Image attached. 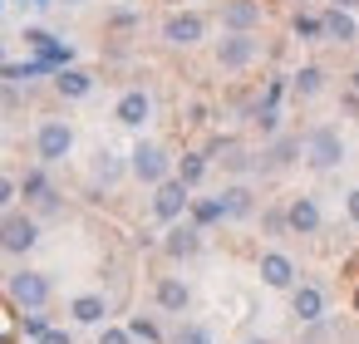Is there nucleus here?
Listing matches in <instances>:
<instances>
[{"label": "nucleus", "mask_w": 359, "mask_h": 344, "mask_svg": "<svg viewBox=\"0 0 359 344\" xmlns=\"http://www.w3.org/2000/svg\"><path fill=\"white\" fill-rule=\"evenodd\" d=\"M290 84H295V94H305V99H310V94H320V89H325V69H320V64H305V69H295V79H290Z\"/></svg>", "instance_id": "24"}, {"label": "nucleus", "mask_w": 359, "mask_h": 344, "mask_svg": "<svg viewBox=\"0 0 359 344\" xmlns=\"http://www.w3.org/2000/svg\"><path fill=\"white\" fill-rule=\"evenodd\" d=\"M290 310H295V319L315 324V319L325 315V290H320V285H295V295H290Z\"/></svg>", "instance_id": "15"}, {"label": "nucleus", "mask_w": 359, "mask_h": 344, "mask_svg": "<svg viewBox=\"0 0 359 344\" xmlns=\"http://www.w3.org/2000/svg\"><path fill=\"white\" fill-rule=\"evenodd\" d=\"M222 207H226V216H251V212H256L251 187H241V182H236V187H226V192H222Z\"/></svg>", "instance_id": "23"}, {"label": "nucleus", "mask_w": 359, "mask_h": 344, "mask_svg": "<svg viewBox=\"0 0 359 344\" xmlns=\"http://www.w3.org/2000/svg\"><path fill=\"white\" fill-rule=\"evenodd\" d=\"M222 25L226 30H256L261 25V6H256V0H226V6H222Z\"/></svg>", "instance_id": "16"}, {"label": "nucleus", "mask_w": 359, "mask_h": 344, "mask_svg": "<svg viewBox=\"0 0 359 344\" xmlns=\"http://www.w3.org/2000/svg\"><path fill=\"white\" fill-rule=\"evenodd\" d=\"M163 251H168L172 261H187V256H197V251H202V226L177 216V221L168 226V236H163Z\"/></svg>", "instance_id": "8"}, {"label": "nucleus", "mask_w": 359, "mask_h": 344, "mask_svg": "<svg viewBox=\"0 0 359 344\" xmlns=\"http://www.w3.org/2000/svg\"><path fill=\"white\" fill-rule=\"evenodd\" d=\"M99 344H133V329H104Z\"/></svg>", "instance_id": "31"}, {"label": "nucleus", "mask_w": 359, "mask_h": 344, "mask_svg": "<svg viewBox=\"0 0 359 344\" xmlns=\"http://www.w3.org/2000/svg\"><path fill=\"white\" fill-rule=\"evenodd\" d=\"M256 40H251V30H226V40L217 45V64L222 69H246L251 60H256Z\"/></svg>", "instance_id": "7"}, {"label": "nucleus", "mask_w": 359, "mask_h": 344, "mask_svg": "<svg viewBox=\"0 0 359 344\" xmlns=\"http://www.w3.org/2000/svg\"><path fill=\"white\" fill-rule=\"evenodd\" d=\"M114 118H118L123 128H143V123L153 118V99H148L143 89H128V94L114 104Z\"/></svg>", "instance_id": "10"}, {"label": "nucleus", "mask_w": 359, "mask_h": 344, "mask_svg": "<svg viewBox=\"0 0 359 344\" xmlns=\"http://www.w3.org/2000/svg\"><path fill=\"white\" fill-rule=\"evenodd\" d=\"M305 163H310L315 172H334V167L344 163V138H339V128H310V133H305Z\"/></svg>", "instance_id": "2"}, {"label": "nucleus", "mask_w": 359, "mask_h": 344, "mask_svg": "<svg viewBox=\"0 0 359 344\" xmlns=\"http://www.w3.org/2000/svg\"><path fill=\"white\" fill-rule=\"evenodd\" d=\"M320 20H325V40H334V45H354L359 40V25H354V15L344 6H330Z\"/></svg>", "instance_id": "13"}, {"label": "nucleus", "mask_w": 359, "mask_h": 344, "mask_svg": "<svg viewBox=\"0 0 359 344\" xmlns=\"http://www.w3.org/2000/svg\"><path fill=\"white\" fill-rule=\"evenodd\" d=\"M153 300H158V310H168V315H182V310L192 305V290H187L177 275H163V280L153 285Z\"/></svg>", "instance_id": "12"}, {"label": "nucleus", "mask_w": 359, "mask_h": 344, "mask_svg": "<svg viewBox=\"0 0 359 344\" xmlns=\"http://www.w3.org/2000/svg\"><path fill=\"white\" fill-rule=\"evenodd\" d=\"M74 153V128L65 123V118H45L40 128H35V158L50 167V163H65Z\"/></svg>", "instance_id": "1"}, {"label": "nucleus", "mask_w": 359, "mask_h": 344, "mask_svg": "<svg viewBox=\"0 0 359 344\" xmlns=\"http://www.w3.org/2000/svg\"><path fill=\"white\" fill-rule=\"evenodd\" d=\"M69 315H74V324H104L109 300H104V295H74V300H69Z\"/></svg>", "instance_id": "17"}, {"label": "nucleus", "mask_w": 359, "mask_h": 344, "mask_svg": "<svg viewBox=\"0 0 359 344\" xmlns=\"http://www.w3.org/2000/svg\"><path fill=\"white\" fill-rule=\"evenodd\" d=\"M128 329H133V339H148V344H158V339H163V329H158L153 319H143V315H138V319H133Z\"/></svg>", "instance_id": "29"}, {"label": "nucleus", "mask_w": 359, "mask_h": 344, "mask_svg": "<svg viewBox=\"0 0 359 344\" xmlns=\"http://www.w3.org/2000/svg\"><path fill=\"white\" fill-rule=\"evenodd\" d=\"M222 216H226L222 197H202V202H192V221H197V226H212V221H222Z\"/></svg>", "instance_id": "26"}, {"label": "nucleus", "mask_w": 359, "mask_h": 344, "mask_svg": "<svg viewBox=\"0 0 359 344\" xmlns=\"http://www.w3.org/2000/svg\"><path fill=\"white\" fill-rule=\"evenodd\" d=\"M295 6H305V0H295Z\"/></svg>", "instance_id": "38"}, {"label": "nucleus", "mask_w": 359, "mask_h": 344, "mask_svg": "<svg viewBox=\"0 0 359 344\" xmlns=\"http://www.w3.org/2000/svg\"><path fill=\"white\" fill-rule=\"evenodd\" d=\"M55 89H60L65 99H84V94L94 89V79H89L84 69H60V74H55Z\"/></svg>", "instance_id": "20"}, {"label": "nucleus", "mask_w": 359, "mask_h": 344, "mask_svg": "<svg viewBox=\"0 0 359 344\" xmlns=\"http://www.w3.org/2000/svg\"><path fill=\"white\" fill-rule=\"evenodd\" d=\"M177 177H182L187 187H197V182L207 177V153H182V163H177Z\"/></svg>", "instance_id": "25"}, {"label": "nucleus", "mask_w": 359, "mask_h": 344, "mask_svg": "<svg viewBox=\"0 0 359 344\" xmlns=\"http://www.w3.org/2000/svg\"><path fill=\"white\" fill-rule=\"evenodd\" d=\"M246 344H271V339H246Z\"/></svg>", "instance_id": "36"}, {"label": "nucleus", "mask_w": 359, "mask_h": 344, "mask_svg": "<svg viewBox=\"0 0 359 344\" xmlns=\"http://www.w3.org/2000/svg\"><path fill=\"white\" fill-rule=\"evenodd\" d=\"M45 329H50V319H45L40 310H30V315H25V334H35V339H40Z\"/></svg>", "instance_id": "30"}, {"label": "nucleus", "mask_w": 359, "mask_h": 344, "mask_svg": "<svg viewBox=\"0 0 359 344\" xmlns=\"http://www.w3.org/2000/svg\"><path fill=\"white\" fill-rule=\"evenodd\" d=\"M330 6H344V11H354V6H359V0H330Z\"/></svg>", "instance_id": "35"}, {"label": "nucleus", "mask_w": 359, "mask_h": 344, "mask_svg": "<svg viewBox=\"0 0 359 344\" xmlns=\"http://www.w3.org/2000/svg\"><path fill=\"white\" fill-rule=\"evenodd\" d=\"M40 344H74V339H69L65 329H45V334H40Z\"/></svg>", "instance_id": "33"}, {"label": "nucleus", "mask_w": 359, "mask_h": 344, "mask_svg": "<svg viewBox=\"0 0 359 344\" xmlns=\"http://www.w3.org/2000/svg\"><path fill=\"white\" fill-rule=\"evenodd\" d=\"M344 212H349V221H354V226H359V187H354V192H349V197H344Z\"/></svg>", "instance_id": "34"}, {"label": "nucleus", "mask_w": 359, "mask_h": 344, "mask_svg": "<svg viewBox=\"0 0 359 344\" xmlns=\"http://www.w3.org/2000/svg\"><path fill=\"white\" fill-rule=\"evenodd\" d=\"M168 167H172V158H168L163 143H138V148L128 153V172H133L138 182H148V187H158V182L168 177Z\"/></svg>", "instance_id": "3"}, {"label": "nucleus", "mask_w": 359, "mask_h": 344, "mask_svg": "<svg viewBox=\"0 0 359 344\" xmlns=\"http://www.w3.org/2000/svg\"><path fill=\"white\" fill-rule=\"evenodd\" d=\"M123 167H128V163H123L118 153H109V148H99V153H94V182H104V187H109V182H118V177H123Z\"/></svg>", "instance_id": "21"}, {"label": "nucleus", "mask_w": 359, "mask_h": 344, "mask_svg": "<svg viewBox=\"0 0 359 344\" xmlns=\"http://www.w3.org/2000/svg\"><path fill=\"white\" fill-rule=\"evenodd\" d=\"M187 202H192V197H187V182H182V177H163V182L153 187V216H158V221H177V216L187 212Z\"/></svg>", "instance_id": "6"}, {"label": "nucleus", "mask_w": 359, "mask_h": 344, "mask_svg": "<svg viewBox=\"0 0 359 344\" xmlns=\"http://www.w3.org/2000/svg\"><path fill=\"white\" fill-rule=\"evenodd\" d=\"M354 89H359V69H354Z\"/></svg>", "instance_id": "37"}, {"label": "nucleus", "mask_w": 359, "mask_h": 344, "mask_svg": "<svg viewBox=\"0 0 359 344\" xmlns=\"http://www.w3.org/2000/svg\"><path fill=\"white\" fill-rule=\"evenodd\" d=\"M25 197H30L40 212H60V202H55V187L45 182V172H30V177H25Z\"/></svg>", "instance_id": "22"}, {"label": "nucleus", "mask_w": 359, "mask_h": 344, "mask_svg": "<svg viewBox=\"0 0 359 344\" xmlns=\"http://www.w3.org/2000/svg\"><path fill=\"white\" fill-rule=\"evenodd\" d=\"M202 35H207V20H202V15H192V11H187V15H168V20H163V40H168V45H177V50L197 45Z\"/></svg>", "instance_id": "9"}, {"label": "nucleus", "mask_w": 359, "mask_h": 344, "mask_svg": "<svg viewBox=\"0 0 359 344\" xmlns=\"http://www.w3.org/2000/svg\"><path fill=\"white\" fill-rule=\"evenodd\" d=\"M35 241H40V221L35 216L11 212L6 221H0V251L6 256H25V251H35Z\"/></svg>", "instance_id": "5"}, {"label": "nucleus", "mask_w": 359, "mask_h": 344, "mask_svg": "<svg viewBox=\"0 0 359 344\" xmlns=\"http://www.w3.org/2000/svg\"><path fill=\"white\" fill-rule=\"evenodd\" d=\"M168 344H217V339H212V329H207V324H177Z\"/></svg>", "instance_id": "27"}, {"label": "nucleus", "mask_w": 359, "mask_h": 344, "mask_svg": "<svg viewBox=\"0 0 359 344\" xmlns=\"http://www.w3.org/2000/svg\"><path fill=\"white\" fill-rule=\"evenodd\" d=\"M261 280H266L271 290H290V285H295V266H290V256L266 251V256H261Z\"/></svg>", "instance_id": "14"}, {"label": "nucleus", "mask_w": 359, "mask_h": 344, "mask_svg": "<svg viewBox=\"0 0 359 344\" xmlns=\"http://www.w3.org/2000/svg\"><path fill=\"white\" fill-rule=\"evenodd\" d=\"M6 290H11V300H15L20 310H45V300H50V275H45V270H11Z\"/></svg>", "instance_id": "4"}, {"label": "nucleus", "mask_w": 359, "mask_h": 344, "mask_svg": "<svg viewBox=\"0 0 359 344\" xmlns=\"http://www.w3.org/2000/svg\"><path fill=\"white\" fill-rule=\"evenodd\" d=\"M25 45H30V50H40L50 64H65V60H69V45H60L50 30H25Z\"/></svg>", "instance_id": "18"}, {"label": "nucleus", "mask_w": 359, "mask_h": 344, "mask_svg": "<svg viewBox=\"0 0 359 344\" xmlns=\"http://www.w3.org/2000/svg\"><path fill=\"white\" fill-rule=\"evenodd\" d=\"M15 192H20V187H15L11 177H0V207H11V202H15Z\"/></svg>", "instance_id": "32"}, {"label": "nucleus", "mask_w": 359, "mask_h": 344, "mask_svg": "<svg viewBox=\"0 0 359 344\" xmlns=\"http://www.w3.org/2000/svg\"><path fill=\"white\" fill-rule=\"evenodd\" d=\"M285 226H290L295 236H315V231H320V207H315V197H295V202L285 207Z\"/></svg>", "instance_id": "11"}, {"label": "nucleus", "mask_w": 359, "mask_h": 344, "mask_svg": "<svg viewBox=\"0 0 359 344\" xmlns=\"http://www.w3.org/2000/svg\"><path fill=\"white\" fill-rule=\"evenodd\" d=\"M295 35L300 40H325V20L320 15H295Z\"/></svg>", "instance_id": "28"}, {"label": "nucleus", "mask_w": 359, "mask_h": 344, "mask_svg": "<svg viewBox=\"0 0 359 344\" xmlns=\"http://www.w3.org/2000/svg\"><path fill=\"white\" fill-rule=\"evenodd\" d=\"M300 153H305V143H300V138H276V143L266 148L261 167H290V163H295Z\"/></svg>", "instance_id": "19"}]
</instances>
